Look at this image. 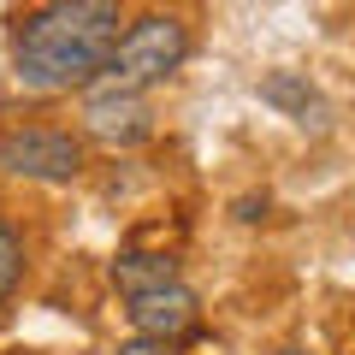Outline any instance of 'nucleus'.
Returning <instances> with one entry per match:
<instances>
[{"label": "nucleus", "mask_w": 355, "mask_h": 355, "mask_svg": "<svg viewBox=\"0 0 355 355\" xmlns=\"http://www.w3.org/2000/svg\"><path fill=\"white\" fill-rule=\"evenodd\" d=\"M272 355H308V349H272Z\"/></svg>", "instance_id": "11"}, {"label": "nucleus", "mask_w": 355, "mask_h": 355, "mask_svg": "<svg viewBox=\"0 0 355 355\" xmlns=\"http://www.w3.org/2000/svg\"><path fill=\"white\" fill-rule=\"evenodd\" d=\"M24 266H30L24 231H18L12 219L0 214V314H6V302H12V296H18V284H24Z\"/></svg>", "instance_id": "8"}, {"label": "nucleus", "mask_w": 355, "mask_h": 355, "mask_svg": "<svg viewBox=\"0 0 355 355\" xmlns=\"http://www.w3.org/2000/svg\"><path fill=\"white\" fill-rule=\"evenodd\" d=\"M237 219H243V225L266 219V196H243V202H237Z\"/></svg>", "instance_id": "10"}, {"label": "nucleus", "mask_w": 355, "mask_h": 355, "mask_svg": "<svg viewBox=\"0 0 355 355\" xmlns=\"http://www.w3.org/2000/svg\"><path fill=\"white\" fill-rule=\"evenodd\" d=\"M83 130L107 148H137V142L154 137V107L142 89L125 83H95L83 95Z\"/></svg>", "instance_id": "4"}, {"label": "nucleus", "mask_w": 355, "mask_h": 355, "mask_svg": "<svg viewBox=\"0 0 355 355\" xmlns=\"http://www.w3.org/2000/svg\"><path fill=\"white\" fill-rule=\"evenodd\" d=\"M119 42V0H48L12 42V77L36 95L83 89Z\"/></svg>", "instance_id": "1"}, {"label": "nucleus", "mask_w": 355, "mask_h": 355, "mask_svg": "<svg viewBox=\"0 0 355 355\" xmlns=\"http://www.w3.org/2000/svg\"><path fill=\"white\" fill-rule=\"evenodd\" d=\"M178 349V343H160V338H142V331H137V338H130V343H119V355H172Z\"/></svg>", "instance_id": "9"}, {"label": "nucleus", "mask_w": 355, "mask_h": 355, "mask_svg": "<svg viewBox=\"0 0 355 355\" xmlns=\"http://www.w3.org/2000/svg\"><path fill=\"white\" fill-rule=\"evenodd\" d=\"M0 172L36 178V184H71L83 172V137L60 125H12L0 130Z\"/></svg>", "instance_id": "3"}, {"label": "nucleus", "mask_w": 355, "mask_h": 355, "mask_svg": "<svg viewBox=\"0 0 355 355\" xmlns=\"http://www.w3.org/2000/svg\"><path fill=\"white\" fill-rule=\"evenodd\" d=\"M125 314L142 338H160V343H184L196 326H202V296L190 284H160V291H142V296H125Z\"/></svg>", "instance_id": "5"}, {"label": "nucleus", "mask_w": 355, "mask_h": 355, "mask_svg": "<svg viewBox=\"0 0 355 355\" xmlns=\"http://www.w3.org/2000/svg\"><path fill=\"white\" fill-rule=\"evenodd\" d=\"M184 60H190V30L178 24V18H166V12H148V18H137V24L113 42V53H107L101 71H107V83L154 89V83H166Z\"/></svg>", "instance_id": "2"}, {"label": "nucleus", "mask_w": 355, "mask_h": 355, "mask_svg": "<svg viewBox=\"0 0 355 355\" xmlns=\"http://www.w3.org/2000/svg\"><path fill=\"white\" fill-rule=\"evenodd\" d=\"M261 101L279 107V113L296 119V125H314V130L326 125V95H320L302 71H272V77H261Z\"/></svg>", "instance_id": "6"}, {"label": "nucleus", "mask_w": 355, "mask_h": 355, "mask_svg": "<svg viewBox=\"0 0 355 355\" xmlns=\"http://www.w3.org/2000/svg\"><path fill=\"white\" fill-rule=\"evenodd\" d=\"M113 284H119L125 296L178 284V254H166V249H125V254L113 261Z\"/></svg>", "instance_id": "7"}, {"label": "nucleus", "mask_w": 355, "mask_h": 355, "mask_svg": "<svg viewBox=\"0 0 355 355\" xmlns=\"http://www.w3.org/2000/svg\"><path fill=\"white\" fill-rule=\"evenodd\" d=\"M12 355H36V349H12Z\"/></svg>", "instance_id": "12"}]
</instances>
